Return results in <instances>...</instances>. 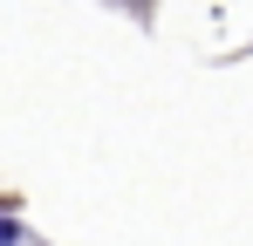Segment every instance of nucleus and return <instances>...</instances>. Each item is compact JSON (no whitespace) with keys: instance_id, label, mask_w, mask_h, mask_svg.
<instances>
[{"instance_id":"f257e3e1","label":"nucleus","mask_w":253,"mask_h":246,"mask_svg":"<svg viewBox=\"0 0 253 246\" xmlns=\"http://www.w3.org/2000/svg\"><path fill=\"white\" fill-rule=\"evenodd\" d=\"M0 246H28V233H21L14 219H0Z\"/></svg>"}]
</instances>
